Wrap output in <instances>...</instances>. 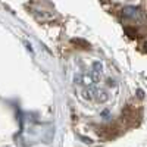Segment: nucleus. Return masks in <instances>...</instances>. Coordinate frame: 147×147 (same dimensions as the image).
<instances>
[{
	"label": "nucleus",
	"instance_id": "nucleus-5",
	"mask_svg": "<svg viewBox=\"0 0 147 147\" xmlns=\"http://www.w3.org/2000/svg\"><path fill=\"white\" fill-rule=\"evenodd\" d=\"M80 138H81L84 143H88V144H91V143H93V141H91L90 138H87V137H82V136H80Z\"/></svg>",
	"mask_w": 147,
	"mask_h": 147
},
{
	"label": "nucleus",
	"instance_id": "nucleus-7",
	"mask_svg": "<svg viewBox=\"0 0 147 147\" xmlns=\"http://www.w3.org/2000/svg\"><path fill=\"white\" fill-rule=\"evenodd\" d=\"M107 84H109V85H115V82H113L112 80H107Z\"/></svg>",
	"mask_w": 147,
	"mask_h": 147
},
{
	"label": "nucleus",
	"instance_id": "nucleus-1",
	"mask_svg": "<svg viewBox=\"0 0 147 147\" xmlns=\"http://www.w3.org/2000/svg\"><path fill=\"white\" fill-rule=\"evenodd\" d=\"M122 15L128 19H140L143 16V12L138 9V7H134V6H129V7H125L122 10Z\"/></svg>",
	"mask_w": 147,
	"mask_h": 147
},
{
	"label": "nucleus",
	"instance_id": "nucleus-6",
	"mask_svg": "<svg viewBox=\"0 0 147 147\" xmlns=\"http://www.w3.org/2000/svg\"><path fill=\"white\" fill-rule=\"evenodd\" d=\"M137 94H138V97H143V96H144L143 90H138V91H137Z\"/></svg>",
	"mask_w": 147,
	"mask_h": 147
},
{
	"label": "nucleus",
	"instance_id": "nucleus-3",
	"mask_svg": "<svg viewBox=\"0 0 147 147\" xmlns=\"http://www.w3.org/2000/svg\"><path fill=\"white\" fill-rule=\"evenodd\" d=\"M96 93H97V90H94L93 87H88V88L82 90V97H84L85 100H91L93 97L96 96Z\"/></svg>",
	"mask_w": 147,
	"mask_h": 147
},
{
	"label": "nucleus",
	"instance_id": "nucleus-4",
	"mask_svg": "<svg viewBox=\"0 0 147 147\" xmlns=\"http://www.w3.org/2000/svg\"><path fill=\"white\" fill-rule=\"evenodd\" d=\"M96 94H97V96H96V97H97V100H99L100 103H105V102L109 99V96H107V93H106L105 90H97Z\"/></svg>",
	"mask_w": 147,
	"mask_h": 147
},
{
	"label": "nucleus",
	"instance_id": "nucleus-2",
	"mask_svg": "<svg viewBox=\"0 0 147 147\" xmlns=\"http://www.w3.org/2000/svg\"><path fill=\"white\" fill-rule=\"evenodd\" d=\"M102 71H103V65L97 60V62L93 63V74H91V78L94 81V84L100 80V75H102Z\"/></svg>",
	"mask_w": 147,
	"mask_h": 147
}]
</instances>
